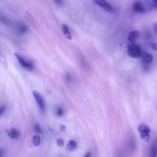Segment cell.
Listing matches in <instances>:
<instances>
[{
	"mask_svg": "<svg viewBox=\"0 0 157 157\" xmlns=\"http://www.w3.org/2000/svg\"><path fill=\"white\" fill-rule=\"evenodd\" d=\"M153 5L157 9V0H152Z\"/></svg>",
	"mask_w": 157,
	"mask_h": 157,
	"instance_id": "obj_22",
	"label": "cell"
},
{
	"mask_svg": "<svg viewBox=\"0 0 157 157\" xmlns=\"http://www.w3.org/2000/svg\"><path fill=\"white\" fill-rule=\"evenodd\" d=\"M15 56H16L17 59L19 61V63L23 68H25V69H26L29 71L33 70L34 65H33L32 63L26 60L25 59H24L23 57H22L20 55H18L17 54H15Z\"/></svg>",
	"mask_w": 157,
	"mask_h": 157,
	"instance_id": "obj_4",
	"label": "cell"
},
{
	"mask_svg": "<svg viewBox=\"0 0 157 157\" xmlns=\"http://www.w3.org/2000/svg\"><path fill=\"white\" fill-rule=\"evenodd\" d=\"M92 2L94 4L100 7L101 8H102L107 12H114V8L112 6L111 4H109L107 2H106V0H92Z\"/></svg>",
	"mask_w": 157,
	"mask_h": 157,
	"instance_id": "obj_3",
	"label": "cell"
},
{
	"mask_svg": "<svg viewBox=\"0 0 157 157\" xmlns=\"http://www.w3.org/2000/svg\"><path fill=\"white\" fill-rule=\"evenodd\" d=\"M138 131L140 134V137L146 142H149L150 138V128L149 126L144 124L140 125L138 127Z\"/></svg>",
	"mask_w": 157,
	"mask_h": 157,
	"instance_id": "obj_2",
	"label": "cell"
},
{
	"mask_svg": "<svg viewBox=\"0 0 157 157\" xmlns=\"http://www.w3.org/2000/svg\"><path fill=\"white\" fill-rule=\"evenodd\" d=\"M33 144L35 146H38L41 144V137L39 135H35L33 137Z\"/></svg>",
	"mask_w": 157,
	"mask_h": 157,
	"instance_id": "obj_15",
	"label": "cell"
},
{
	"mask_svg": "<svg viewBox=\"0 0 157 157\" xmlns=\"http://www.w3.org/2000/svg\"><path fill=\"white\" fill-rule=\"evenodd\" d=\"M17 30L19 32V33H20L21 35H24L28 31V28L25 23H19L17 24Z\"/></svg>",
	"mask_w": 157,
	"mask_h": 157,
	"instance_id": "obj_10",
	"label": "cell"
},
{
	"mask_svg": "<svg viewBox=\"0 0 157 157\" xmlns=\"http://www.w3.org/2000/svg\"><path fill=\"white\" fill-rule=\"evenodd\" d=\"M63 33L65 38H66L68 40H71L72 39V36L69 31V29L66 25H63L61 26Z\"/></svg>",
	"mask_w": 157,
	"mask_h": 157,
	"instance_id": "obj_11",
	"label": "cell"
},
{
	"mask_svg": "<svg viewBox=\"0 0 157 157\" xmlns=\"http://www.w3.org/2000/svg\"><path fill=\"white\" fill-rule=\"evenodd\" d=\"M3 155V151L2 149H0V157H2Z\"/></svg>",
	"mask_w": 157,
	"mask_h": 157,
	"instance_id": "obj_26",
	"label": "cell"
},
{
	"mask_svg": "<svg viewBox=\"0 0 157 157\" xmlns=\"http://www.w3.org/2000/svg\"><path fill=\"white\" fill-rule=\"evenodd\" d=\"M77 146V143L74 140H69L68 144H67V148L69 150H73L75 149Z\"/></svg>",
	"mask_w": 157,
	"mask_h": 157,
	"instance_id": "obj_14",
	"label": "cell"
},
{
	"mask_svg": "<svg viewBox=\"0 0 157 157\" xmlns=\"http://www.w3.org/2000/svg\"><path fill=\"white\" fill-rule=\"evenodd\" d=\"M34 128H35V131H36V132H37V133H41L42 132V128H41V127H40V125H39V124H38V123H37V124H35Z\"/></svg>",
	"mask_w": 157,
	"mask_h": 157,
	"instance_id": "obj_17",
	"label": "cell"
},
{
	"mask_svg": "<svg viewBox=\"0 0 157 157\" xmlns=\"http://www.w3.org/2000/svg\"><path fill=\"white\" fill-rule=\"evenodd\" d=\"M149 157H157V140H155V142H153L151 146Z\"/></svg>",
	"mask_w": 157,
	"mask_h": 157,
	"instance_id": "obj_12",
	"label": "cell"
},
{
	"mask_svg": "<svg viewBox=\"0 0 157 157\" xmlns=\"http://www.w3.org/2000/svg\"><path fill=\"white\" fill-rule=\"evenodd\" d=\"M140 36H141V32H140L139 31L134 30L130 31V32L128 33V40L130 44L134 43L135 41Z\"/></svg>",
	"mask_w": 157,
	"mask_h": 157,
	"instance_id": "obj_7",
	"label": "cell"
},
{
	"mask_svg": "<svg viewBox=\"0 0 157 157\" xmlns=\"http://www.w3.org/2000/svg\"><path fill=\"white\" fill-rule=\"evenodd\" d=\"M57 144L58 146L61 147H63V146H64V141H63V140L61 139H58L57 141Z\"/></svg>",
	"mask_w": 157,
	"mask_h": 157,
	"instance_id": "obj_18",
	"label": "cell"
},
{
	"mask_svg": "<svg viewBox=\"0 0 157 157\" xmlns=\"http://www.w3.org/2000/svg\"><path fill=\"white\" fill-rule=\"evenodd\" d=\"M140 57L142 58L143 61H144V63H145L146 64H148V65L150 64L153 61V56L148 52L142 51Z\"/></svg>",
	"mask_w": 157,
	"mask_h": 157,
	"instance_id": "obj_8",
	"label": "cell"
},
{
	"mask_svg": "<svg viewBox=\"0 0 157 157\" xmlns=\"http://www.w3.org/2000/svg\"><path fill=\"white\" fill-rule=\"evenodd\" d=\"M33 93L39 107L42 112H44L45 111V101L44 98L41 95V93H39L37 90H34Z\"/></svg>",
	"mask_w": 157,
	"mask_h": 157,
	"instance_id": "obj_5",
	"label": "cell"
},
{
	"mask_svg": "<svg viewBox=\"0 0 157 157\" xmlns=\"http://www.w3.org/2000/svg\"><path fill=\"white\" fill-rule=\"evenodd\" d=\"M66 79H67L68 81H69V80L70 79V78H71V76H70L69 75H67V76L66 77Z\"/></svg>",
	"mask_w": 157,
	"mask_h": 157,
	"instance_id": "obj_27",
	"label": "cell"
},
{
	"mask_svg": "<svg viewBox=\"0 0 157 157\" xmlns=\"http://www.w3.org/2000/svg\"><path fill=\"white\" fill-rule=\"evenodd\" d=\"M66 129V127L64 125H60V130L61 131H63V132L65 131Z\"/></svg>",
	"mask_w": 157,
	"mask_h": 157,
	"instance_id": "obj_21",
	"label": "cell"
},
{
	"mask_svg": "<svg viewBox=\"0 0 157 157\" xmlns=\"http://www.w3.org/2000/svg\"><path fill=\"white\" fill-rule=\"evenodd\" d=\"M6 111V106H0V117H1Z\"/></svg>",
	"mask_w": 157,
	"mask_h": 157,
	"instance_id": "obj_19",
	"label": "cell"
},
{
	"mask_svg": "<svg viewBox=\"0 0 157 157\" xmlns=\"http://www.w3.org/2000/svg\"><path fill=\"white\" fill-rule=\"evenodd\" d=\"M141 53H142V50L137 44L131 43L128 45L127 54L129 57L133 58H138L140 57Z\"/></svg>",
	"mask_w": 157,
	"mask_h": 157,
	"instance_id": "obj_1",
	"label": "cell"
},
{
	"mask_svg": "<svg viewBox=\"0 0 157 157\" xmlns=\"http://www.w3.org/2000/svg\"><path fill=\"white\" fill-rule=\"evenodd\" d=\"M0 22L6 25H9L11 24V19L2 13H0Z\"/></svg>",
	"mask_w": 157,
	"mask_h": 157,
	"instance_id": "obj_13",
	"label": "cell"
},
{
	"mask_svg": "<svg viewBox=\"0 0 157 157\" xmlns=\"http://www.w3.org/2000/svg\"><path fill=\"white\" fill-rule=\"evenodd\" d=\"M84 157H91V153L90 152H88L85 154Z\"/></svg>",
	"mask_w": 157,
	"mask_h": 157,
	"instance_id": "obj_23",
	"label": "cell"
},
{
	"mask_svg": "<svg viewBox=\"0 0 157 157\" xmlns=\"http://www.w3.org/2000/svg\"><path fill=\"white\" fill-rule=\"evenodd\" d=\"M54 1L58 5H61L62 4V0H54Z\"/></svg>",
	"mask_w": 157,
	"mask_h": 157,
	"instance_id": "obj_24",
	"label": "cell"
},
{
	"mask_svg": "<svg viewBox=\"0 0 157 157\" xmlns=\"http://www.w3.org/2000/svg\"><path fill=\"white\" fill-rule=\"evenodd\" d=\"M154 30H155V32L156 33V34H157V24L154 25Z\"/></svg>",
	"mask_w": 157,
	"mask_h": 157,
	"instance_id": "obj_25",
	"label": "cell"
},
{
	"mask_svg": "<svg viewBox=\"0 0 157 157\" xmlns=\"http://www.w3.org/2000/svg\"><path fill=\"white\" fill-rule=\"evenodd\" d=\"M149 46L153 50L157 51V43H149Z\"/></svg>",
	"mask_w": 157,
	"mask_h": 157,
	"instance_id": "obj_20",
	"label": "cell"
},
{
	"mask_svg": "<svg viewBox=\"0 0 157 157\" xmlns=\"http://www.w3.org/2000/svg\"><path fill=\"white\" fill-rule=\"evenodd\" d=\"M133 9L137 13H144L146 11L144 5L141 2H136L133 5Z\"/></svg>",
	"mask_w": 157,
	"mask_h": 157,
	"instance_id": "obj_6",
	"label": "cell"
},
{
	"mask_svg": "<svg viewBox=\"0 0 157 157\" xmlns=\"http://www.w3.org/2000/svg\"><path fill=\"white\" fill-rule=\"evenodd\" d=\"M56 114L57 115L58 117L63 116V115L64 114V111H63V109L62 107H57V111H56Z\"/></svg>",
	"mask_w": 157,
	"mask_h": 157,
	"instance_id": "obj_16",
	"label": "cell"
},
{
	"mask_svg": "<svg viewBox=\"0 0 157 157\" xmlns=\"http://www.w3.org/2000/svg\"><path fill=\"white\" fill-rule=\"evenodd\" d=\"M8 134L11 139H18L20 137V132L15 128H11L8 131Z\"/></svg>",
	"mask_w": 157,
	"mask_h": 157,
	"instance_id": "obj_9",
	"label": "cell"
}]
</instances>
